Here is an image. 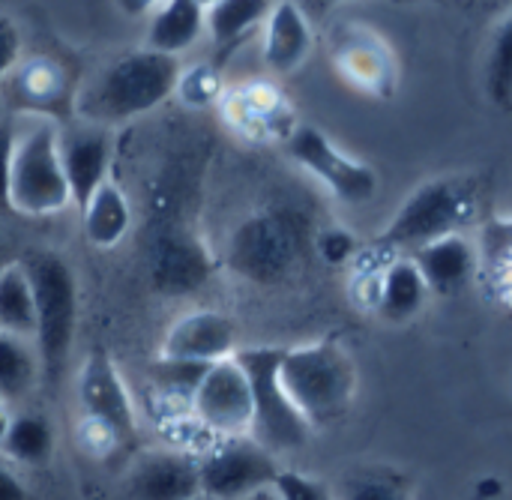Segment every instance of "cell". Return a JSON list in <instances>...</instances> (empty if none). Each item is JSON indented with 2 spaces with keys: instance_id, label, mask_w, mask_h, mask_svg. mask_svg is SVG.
Returning a JSON list of instances; mask_svg holds the SVG:
<instances>
[{
  "instance_id": "cell-22",
  "label": "cell",
  "mask_w": 512,
  "mask_h": 500,
  "mask_svg": "<svg viewBox=\"0 0 512 500\" xmlns=\"http://www.w3.org/2000/svg\"><path fill=\"white\" fill-rule=\"evenodd\" d=\"M81 225L90 246L96 249L117 246L132 228V204L126 192L114 180H108L81 210Z\"/></svg>"
},
{
  "instance_id": "cell-6",
  "label": "cell",
  "mask_w": 512,
  "mask_h": 500,
  "mask_svg": "<svg viewBox=\"0 0 512 500\" xmlns=\"http://www.w3.org/2000/svg\"><path fill=\"white\" fill-rule=\"evenodd\" d=\"M72 204L60 162V129L45 114L15 126L9 207L18 216H54Z\"/></svg>"
},
{
  "instance_id": "cell-37",
  "label": "cell",
  "mask_w": 512,
  "mask_h": 500,
  "mask_svg": "<svg viewBox=\"0 0 512 500\" xmlns=\"http://www.w3.org/2000/svg\"><path fill=\"white\" fill-rule=\"evenodd\" d=\"M192 500H207V498H204V495H198V498H192Z\"/></svg>"
},
{
  "instance_id": "cell-21",
  "label": "cell",
  "mask_w": 512,
  "mask_h": 500,
  "mask_svg": "<svg viewBox=\"0 0 512 500\" xmlns=\"http://www.w3.org/2000/svg\"><path fill=\"white\" fill-rule=\"evenodd\" d=\"M429 300V288L417 270V264L402 255L393 258L384 270H381V282H378V315L390 324H402L411 321L414 315H420V309Z\"/></svg>"
},
{
  "instance_id": "cell-15",
  "label": "cell",
  "mask_w": 512,
  "mask_h": 500,
  "mask_svg": "<svg viewBox=\"0 0 512 500\" xmlns=\"http://www.w3.org/2000/svg\"><path fill=\"white\" fill-rule=\"evenodd\" d=\"M129 500H192L198 489V456L183 450H150L126 477Z\"/></svg>"
},
{
  "instance_id": "cell-24",
  "label": "cell",
  "mask_w": 512,
  "mask_h": 500,
  "mask_svg": "<svg viewBox=\"0 0 512 500\" xmlns=\"http://www.w3.org/2000/svg\"><path fill=\"white\" fill-rule=\"evenodd\" d=\"M42 378L39 354L30 339L0 333V402H24Z\"/></svg>"
},
{
  "instance_id": "cell-5",
  "label": "cell",
  "mask_w": 512,
  "mask_h": 500,
  "mask_svg": "<svg viewBox=\"0 0 512 500\" xmlns=\"http://www.w3.org/2000/svg\"><path fill=\"white\" fill-rule=\"evenodd\" d=\"M306 243V219L297 210L267 207L234 228L225 264L252 285H279L303 261Z\"/></svg>"
},
{
  "instance_id": "cell-4",
  "label": "cell",
  "mask_w": 512,
  "mask_h": 500,
  "mask_svg": "<svg viewBox=\"0 0 512 500\" xmlns=\"http://www.w3.org/2000/svg\"><path fill=\"white\" fill-rule=\"evenodd\" d=\"M36 306V354L42 366V378L51 384L60 381L78 327V279L75 270L48 249H33L21 258Z\"/></svg>"
},
{
  "instance_id": "cell-32",
  "label": "cell",
  "mask_w": 512,
  "mask_h": 500,
  "mask_svg": "<svg viewBox=\"0 0 512 500\" xmlns=\"http://www.w3.org/2000/svg\"><path fill=\"white\" fill-rule=\"evenodd\" d=\"M21 48H24V36H21L18 21L6 12H0V81L18 66Z\"/></svg>"
},
{
  "instance_id": "cell-27",
  "label": "cell",
  "mask_w": 512,
  "mask_h": 500,
  "mask_svg": "<svg viewBox=\"0 0 512 500\" xmlns=\"http://www.w3.org/2000/svg\"><path fill=\"white\" fill-rule=\"evenodd\" d=\"M486 93L501 111L512 114V9L495 24L489 39Z\"/></svg>"
},
{
  "instance_id": "cell-35",
  "label": "cell",
  "mask_w": 512,
  "mask_h": 500,
  "mask_svg": "<svg viewBox=\"0 0 512 500\" xmlns=\"http://www.w3.org/2000/svg\"><path fill=\"white\" fill-rule=\"evenodd\" d=\"M498 492H501V483H498V480H483V483L474 489L471 500H492Z\"/></svg>"
},
{
  "instance_id": "cell-10",
  "label": "cell",
  "mask_w": 512,
  "mask_h": 500,
  "mask_svg": "<svg viewBox=\"0 0 512 500\" xmlns=\"http://www.w3.org/2000/svg\"><path fill=\"white\" fill-rule=\"evenodd\" d=\"M78 405L90 429L111 444L129 447L138 438V414L123 375L105 351H90L78 369Z\"/></svg>"
},
{
  "instance_id": "cell-14",
  "label": "cell",
  "mask_w": 512,
  "mask_h": 500,
  "mask_svg": "<svg viewBox=\"0 0 512 500\" xmlns=\"http://www.w3.org/2000/svg\"><path fill=\"white\" fill-rule=\"evenodd\" d=\"M333 54L342 69V75L372 93V96H393L396 90V57L384 39H378L372 30L360 24H348L333 39Z\"/></svg>"
},
{
  "instance_id": "cell-13",
  "label": "cell",
  "mask_w": 512,
  "mask_h": 500,
  "mask_svg": "<svg viewBox=\"0 0 512 500\" xmlns=\"http://www.w3.org/2000/svg\"><path fill=\"white\" fill-rule=\"evenodd\" d=\"M234 354H237V324L216 309L189 312L180 321H174L159 351V357L165 360H183L201 366H216L222 360H231Z\"/></svg>"
},
{
  "instance_id": "cell-25",
  "label": "cell",
  "mask_w": 512,
  "mask_h": 500,
  "mask_svg": "<svg viewBox=\"0 0 512 500\" xmlns=\"http://www.w3.org/2000/svg\"><path fill=\"white\" fill-rule=\"evenodd\" d=\"M333 489V500H414V483L387 465H363L345 471Z\"/></svg>"
},
{
  "instance_id": "cell-11",
  "label": "cell",
  "mask_w": 512,
  "mask_h": 500,
  "mask_svg": "<svg viewBox=\"0 0 512 500\" xmlns=\"http://www.w3.org/2000/svg\"><path fill=\"white\" fill-rule=\"evenodd\" d=\"M189 405L213 438H243L252 429V393L246 372L234 357L207 369Z\"/></svg>"
},
{
  "instance_id": "cell-20",
  "label": "cell",
  "mask_w": 512,
  "mask_h": 500,
  "mask_svg": "<svg viewBox=\"0 0 512 500\" xmlns=\"http://www.w3.org/2000/svg\"><path fill=\"white\" fill-rule=\"evenodd\" d=\"M210 273V258L180 234H165L153 252V279L168 294H186L198 288Z\"/></svg>"
},
{
  "instance_id": "cell-29",
  "label": "cell",
  "mask_w": 512,
  "mask_h": 500,
  "mask_svg": "<svg viewBox=\"0 0 512 500\" xmlns=\"http://www.w3.org/2000/svg\"><path fill=\"white\" fill-rule=\"evenodd\" d=\"M483 261L501 279L512 273V219H489L483 231Z\"/></svg>"
},
{
  "instance_id": "cell-23",
  "label": "cell",
  "mask_w": 512,
  "mask_h": 500,
  "mask_svg": "<svg viewBox=\"0 0 512 500\" xmlns=\"http://www.w3.org/2000/svg\"><path fill=\"white\" fill-rule=\"evenodd\" d=\"M0 333L30 342L36 336L33 288L21 261H9L0 267Z\"/></svg>"
},
{
  "instance_id": "cell-31",
  "label": "cell",
  "mask_w": 512,
  "mask_h": 500,
  "mask_svg": "<svg viewBox=\"0 0 512 500\" xmlns=\"http://www.w3.org/2000/svg\"><path fill=\"white\" fill-rule=\"evenodd\" d=\"M315 246L321 252V258L327 264H345V261H354L360 255V243L351 231L345 228H324L318 237H315Z\"/></svg>"
},
{
  "instance_id": "cell-3",
  "label": "cell",
  "mask_w": 512,
  "mask_h": 500,
  "mask_svg": "<svg viewBox=\"0 0 512 500\" xmlns=\"http://www.w3.org/2000/svg\"><path fill=\"white\" fill-rule=\"evenodd\" d=\"M279 375L285 393L312 432L339 423L354 405L357 369L351 354L336 339L285 348Z\"/></svg>"
},
{
  "instance_id": "cell-38",
  "label": "cell",
  "mask_w": 512,
  "mask_h": 500,
  "mask_svg": "<svg viewBox=\"0 0 512 500\" xmlns=\"http://www.w3.org/2000/svg\"><path fill=\"white\" fill-rule=\"evenodd\" d=\"M0 405H3V402H0Z\"/></svg>"
},
{
  "instance_id": "cell-8",
  "label": "cell",
  "mask_w": 512,
  "mask_h": 500,
  "mask_svg": "<svg viewBox=\"0 0 512 500\" xmlns=\"http://www.w3.org/2000/svg\"><path fill=\"white\" fill-rule=\"evenodd\" d=\"M285 468L273 453L243 438H216L198 453V489L207 500H246L273 489Z\"/></svg>"
},
{
  "instance_id": "cell-7",
  "label": "cell",
  "mask_w": 512,
  "mask_h": 500,
  "mask_svg": "<svg viewBox=\"0 0 512 500\" xmlns=\"http://www.w3.org/2000/svg\"><path fill=\"white\" fill-rule=\"evenodd\" d=\"M282 354L285 348L273 345H255V348H237L234 360L246 372L249 393H252V429L249 438L261 444L276 459L285 453H297L309 444L312 426L303 420L297 405L282 387Z\"/></svg>"
},
{
  "instance_id": "cell-18",
  "label": "cell",
  "mask_w": 512,
  "mask_h": 500,
  "mask_svg": "<svg viewBox=\"0 0 512 500\" xmlns=\"http://www.w3.org/2000/svg\"><path fill=\"white\" fill-rule=\"evenodd\" d=\"M204 9L207 3L198 0L153 3L144 33V48L180 60V54L189 51L204 36Z\"/></svg>"
},
{
  "instance_id": "cell-30",
  "label": "cell",
  "mask_w": 512,
  "mask_h": 500,
  "mask_svg": "<svg viewBox=\"0 0 512 500\" xmlns=\"http://www.w3.org/2000/svg\"><path fill=\"white\" fill-rule=\"evenodd\" d=\"M273 492L279 500H333V489L324 480H315L300 471H282L279 480L273 483Z\"/></svg>"
},
{
  "instance_id": "cell-34",
  "label": "cell",
  "mask_w": 512,
  "mask_h": 500,
  "mask_svg": "<svg viewBox=\"0 0 512 500\" xmlns=\"http://www.w3.org/2000/svg\"><path fill=\"white\" fill-rule=\"evenodd\" d=\"M0 500H30V492L24 489V483L0 465Z\"/></svg>"
},
{
  "instance_id": "cell-33",
  "label": "cell",
  "mask_w": 512,
  "mask_h": 500,
  "mask_svg": "<svg viewBox=\"0 0 512 500\" xmlns=\"http://www.w3.org/2000/svg\"><path fill=\"white\" fill-rule=\"evenodd\" d=\"M12 150H15V120H0V213H12L9 207Z\"/></svg>"
},
{
  "instance_id": "cell-1",
  "label": "cell",
  "mask_w": 512,
  "mask_h": 500,
  "mask_svg": "<svg viewBox=\"0 0 512 500\" xmlns=\"http://www.w3.org/2000/svg\"><path fill=\"white\" fill-rule=\"evenodd\" d=\"M483 213V183L477 177L450 174L417 186L396 216L384 225L372 252L390 264L393 258L411 255L435 240L465 234Z\"/></svg>"
},
{
  "instance_id": "cell-9",
  "label": "cell",
  "mask_w": 512,
  "mask_h": 500,
  "mask_svg": "<svg viewBox=\"0 0 512 500\" xmlns=\"http://www.w3.org/2000/svg\"><path fill=\"white\" fill-rule=\"evenodd\" d=\"M285 150L300 168H306L318 183L330 189V195L345 204H366L378 192V174L366 162L336 147L333 138L318 126L297 123L285 138Z\"/></svg>"
},
{
  "instance_id": "cell-16",
  "label": "cell",
  "mask_w": 512,
  "mask_h": 500,
  "mask_svg": "<svg viewBox=\"0 0 512 500\" xmlns=\"http://www.w3.org/2000/svg\"><path fill=\"white\" fill-rule=\"evenodd\" d=\"M408 258L417 264L429 294H438V297L459 294L480 270V252L465 234L435 240V243L411 252Z\"/></svg>"
},
{
  "instance_id": "cell-2",
  "label": "cell",
  "mask_w": 512,
  "mask_h": 500,
  "mask_svg": "<svg viewBox=\"0 0 512 500\" xmlns=\"http://www.w3.org/2000/svg\"><path fill=\"white\" fill-rule=\"evenodd\" d=\"M183 69L177 57H165L147 48L129 51L111 60L78 102L84 123L114 129L126 120L156 111L177 87Z\"/></svg>"
},
{
  "instance_id": "cell-36",
  "label": "cell",
  "mask_w": 512,
  "mask_h": 500,
  "mask_svg": "<svg viewBox=\"0 0 512 500\" xmlns=\"http://www.w3.org/2000/svg\"><path fill=\"white\" fill-rule=\"evenodd\" d=\"M246 500H279V495L273 489H264V492H258V495H252V498Z\"/></svg>"
},
{
  "instance_id": "cell-28",
  "label": "cell",
  "mask_w": 512,
  "mask_h": 500,
  "mask_svg": "<svg viewBox=\"0 0 512 500\" xmlns=\"http://www.w3.org/2000/svg\"><path fill=\"white\" fill-rule=\"evenodd\" d=\"M210 366H201V363H183V360H165L159 357L156 366H153V381L159 384V390L165 396H177V399H186L192 402L198 384L204 381Z\"/></svg>"
},
{
  "instance_id": "cell-17",
  "label": "cell",
  "mask_w": 512,
  "mask_h": 500,
  "mask_svg": "<svg viewBox=\"0 0 512 500\" xmlns=\"http://www.w3.org/2000/svg\"><path fill=\"white\" fill-rule=\"evenodd\" d=\"M261 33H264V63L279 75L300 69L315 45L309 18L303 15L297 3H288V0L270 6V15Z\"/></svg>"
},
{
  "instance_id": "cell-12",
  "label": "cell",
  "mask_w": 512,
  "mask_h": 500,
  "mask_svg": "<svg viewBox=\"0 0 512 500\" xmlns=\"http://www.w3.org/2000/svg\"><path fill=\"white\" fill-rule=\"evenodd\" d=\"M60 162L69 183V198L81 213L87 201L111 180L114 132L93 123L75 126L72 132H60Z\"/></svg>"
},
{
  "instance_id": "cell-19",
  "label": "cell",
  "mask_w": 512,
  "mask_h": 500,
  "mask_svg": "<svg viewBox=\"0 0 512 500\" xmlns=\"http://www.w3.org/2000/svg\"><path fill=\"white\" fill-rule=\"evenodd\" d=\"M273 3L261 0H216L204 9V30L210 33L219 60L231 57L240 42H246L255 30H264Z\"/></svg>"
},
{
  "instance_id": "cell-26",
  "label": "cell",
  "mask_w": 512,
  "mask_h": 500,
  "mask_svg": "<svg viewBox=\"0 0 512 500\" xmlns=\"http://www.w3.org/2000/svg\"><path fill=\"white\" fill-rule=\"evenodd\" d=\"M0 453L24 468H39L54 453V429L42 414H18L0 441Z\"/></svg>"
}]
</instances>
